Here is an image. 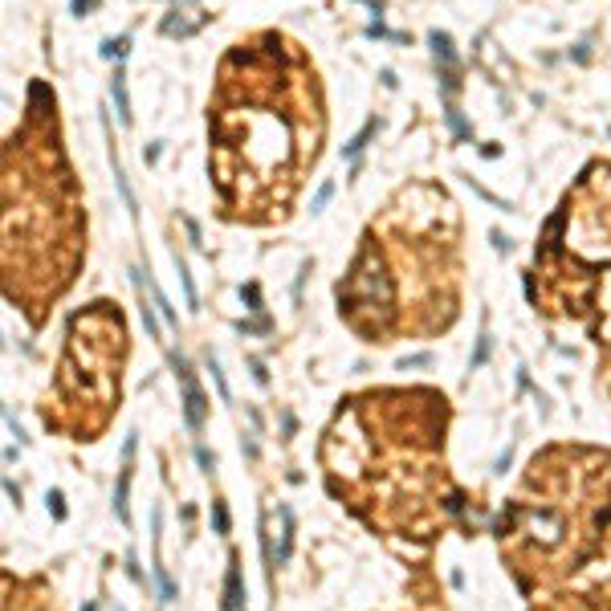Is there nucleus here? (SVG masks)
<instances>
[{
    "instance_id": "1",
    "label": "nucleus",
    "mask_w": 611,
    "mask_h": 611,
    "mask_svg": "<svg viewBox=\"0 0 611 611\" xmlns=\"http://www.w3.org/2000/svg\"><path fill=\"white\" fill-rule=\"evenodd\" d=\"M175 371H180L184 391H188V424H192V428H200V424H204V391L196 387V379H192V371H188L184 359H175Z\"/></svg>"
},
{
    "instance_id": "2",
    "label": "nucleus",
    "mask_w": 611,
    "mask_h": 611,
    "mask_svg": "<svg viewBox=\"0 0 611 611\" xmlns=\"http://www.w3.org/2000/svg\"><path fill=\"white\" fill-rule=\"evenodd\" d=\"M245 603V591H240V566H236V554L229 563V583H224V611H240Z\"/></svg>"
},
{
    "instance_id": "3",
    "label": "nucleus",
    "mask_w": 611,
    "mask_h": 611,
    "mask_svg": "<svg viewBox=\"0 0 611 611\" xmlns=\"http://www.w3.org/2000/svg\"><path fill=\"white\" fill-rule=\"evenodd\" d=\"M110 90H115V106H118V118H122V122H131V106H127V86H122V73H115V82H110Z\"/></svg>"
},
{
    "instance_id": "4",
    "label": "nucleus",
    "mask_w": 611,
    "mask_h": 611,
    "mask_svg": "<svg viewBox=\"0 0 611 611\" xmlns=\"http://www.w3.org/2000/svg\"><path fill=\"white\" fill-rule=\"evenodd\" d=\"M371 135H375V122H367V127H363V135H359L351 147H347V155H359V151H363V143L371 139Z\"/></svg>"
},
{
    "instance_id": "5",
    "label": "nucleus",
    "mask_w": 611,
    "mask_h": 611,
    "mask_svg": "<svg viewBox=\"0 0 611 611\" xmlns=\"http://www.w3.org/2000/svg\"><path fill=\"white\" fill-rule=\"evenodd\" d=\"M216 530H220V534H229V510H224L220 501H216Z\"/></svg>"
},
{
    "instance_id": "6",
    "label": "nucleus",
    "mask_w": 611,
    "mask_h": 611,
    "mask_svg": "<svg viewBox=\"0 0 611 611\" xmlns=\"http://www.w3.org/2000/svg\"><path fill=\"white\" fill-rule=\"evenodd\" d=\"M330 192H334V188H330V184H322V192L314 196V212H318V208H322V204H326V200H330Z\"/></svg>"
},
{
    "instance_id": "7",
    "label": "nucleus",
    "mask_w": 611,
    "mask_h": 611,
    "mask_svg": "<svg viewBox=\"0 0 611 611\" xmlns=\"http://www.w3.org/2000/svg\"><path fill=\"white\" fill-rule=\"evenodd\" d=\"M49 501H53V514H57V517H66V505H62V494H49Z\"/></svg>"
}]
</instances>
